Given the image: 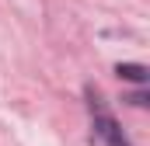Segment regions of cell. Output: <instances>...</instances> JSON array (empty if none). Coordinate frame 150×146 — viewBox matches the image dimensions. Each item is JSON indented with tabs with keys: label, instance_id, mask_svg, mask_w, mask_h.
Listing matches in <instances>:
<instances>
[{
	"label": "cell",
	"instance_id": "cell-1",
	"mask_svg": "<svg viewBox=\"0 0 150 146\" xmlns=\"http://www.w3.org/2000/svg\"><path fill=\"white\" fill-rule=\"evenodd\" d=\"M91 108H94V132L105 139V146H133L126 136H122L119 122H115V118L101 108V105H94V94H91Z\"/></svg>",
	"mask_w": 150,
	"mask_h": 146
},
{
	"label": "cell",
	"instance_id": "cell-2",
	"mask_svg": "<svg viewBox=\"0 0 150 146\" xmlns=\"http://www.w3.org/2000/svg\"><path fill=\"white\" fill-rule=\"evenodd\" d=\"M115 73H119L122 80H133V84H147V77H150V70L140 66V63H119Z\"/></svg>",
	"mask_w": 150,
	"mask_h": 146
}]
</instances>
